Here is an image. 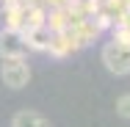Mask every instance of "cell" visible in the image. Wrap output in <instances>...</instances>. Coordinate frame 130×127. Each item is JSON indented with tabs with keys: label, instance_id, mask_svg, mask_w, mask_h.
<instances>
[{
	"label": "cell",
	"instance_id": "obj_13",
	"mask_svg": "<svg viewBox=\"0 0 130 127\" xmlns=\"http://www.w3.org/2000/svg\"><path fill=\"white\" fill-rule=\"evenodd\" d=\"M3 11H6V3H3V0H0V14H3Z\"/></svg>",
	"mask_w": 130,
	"mask_h": 127
},
{
	"label": "cell",
	"instance_id": "obj_8",
	"mask_svg": "<svg viewBox=\"0 0 130 127\" xmlns=\"http://www.w3.org/2000/svg\"><path fill=\"white\" fill-rule=\"evenodd\" d=\"M11 127H50V122L36 111H17L11 119Z\"/></svg>",
	"mask_w": 130,
	"mask_h": 127
},
{
	"label": "cell",
	"instance_id": "obj_11",
	"mask_svg": "<svg viewBox=\"0 0 130 127\" xmlns=\"http://www.w3.org/2000/svg\"><path fill=\"white\" fill-rule=\"evenodd\" d=\"M116 25H127V28H130V11H127V14H122V20H119Z\"/></svg>",
	"mask_w": 130,
	"mask_h": 127
},
{
	"label": "cell",
	"instance_id": "obj_7",
	"mask_svg": "<svg viewBox=\"0 0 130 127\" xmlns=\"http://www.w3.org/2000/svg\"><path fill=\"white\" fill-rule=\"evenodd\" d=\"M72 22V17H69V11H67V6L64 8H47V20H44V25L50 33H61V30H67Z\"/></svg>",
	"mask_w": 130,
	"mask_h": 127
},
{
	"label": "cell",
	"instance_id": "obj_6",
	"mask_svg": "<svg viewBox=\"0 0 130 127\" xmlns=\"http://www.w3.org/2000/svg\"><path fill=\"white\" fill-rule=\"evenodd\" d=\"M50 30L47 25H39V28H30V30H22V42H25V50L30 52H47L50 47Z\"/></svg>",
	"mask_w": 130,
	"mask_h": 127
},
{
	"label": "cell",
	"instance_id": "obj_10",
	"mask_svg": "<svg viewBox=\"0 0 130 127\" xmlns=\"http://www.w3.org/2000/svg\"><path fill=\"white\" fill-rule=\"evenodd\" d=\"M116 113H119L122 119H130V94H122V97L116 100Z\"/></svg>",
	"mask_w": 130,
	"mask_h": 127
},
{
	"label": "cell",
	"instance_id": "obj_4",
	"mask_svg": "<svg viewBox=\"0 0 130 127\" xmlns=\"http://www.w3.org/2000/svg\"><path fill=\"white\" fill-rule=\"evenodd\" d=\"M20 55H25L22 33L3 28V30H0V58H20Z\"/></svg>",
	"mask_w": 130,
	"mask_h": 127
},
{
	"label": "cell",
	"instance_id": "obj_1",
	"mask_svg": "<svg viewBox=\"0 0 130 127\" xmlns=\"http://www.w3.org/2000/svg\"><path fill=\"white\" fill-rule=\"evenodd\" d=\"M0 77L14 91L25 88L28 80H30V64H28V58L25 55H20V58H0Z\"/></svg>",
	"mask_w": 130,
	"mask_h": 127
},
{
	"label": "cell",
	"instance_id": "obj_12",
	"mask_svg": "<svg viewBox=\"0 0 130 127\" xmlns=\"http://www.w3.org/2000/svg\"><path fill=\"white\" fill-rule=\"evenodd\" d=\"M3 3H6V8H8V6H20V3H25V0H3Z\"/></svg>",
	"mask_w": 130,
	"mask_h": 127
},
{
	"label": "cell",
	"instance_id": "obj_3",
	"mask_svg": "<svg viewBox=\"0 0 130 127\" xmlns=\"http://www.w3.org/2000/svg\"><path fill=\"white\" fill-rule=\"evenodd\" d=\"M78 50H80V44H78V39H75V33H72L69 28L50 36V47H47V52H50L53 58H69L72 52H78Z\"/></svg>",
	"mask_w": 130,
	"mask_h": 127
},
{
	"label": "cell",
	"instance_id": "obj_2",
	"mask_svg": "<svg viewBox=\"0 0 130 127\" xmlns=\"http://www.w3.org/2000/svg\"><path fill=\"white\" fill-rule=\"evenodd\" d=\"M100 55H103V64L111 75H130V47L108 42Z\"/></svg>",
	"mask_w": 130,
	"mask_h": 127
},
{
	"label": "cell",
	"instance_id": "obj_5",
	"mask_svg": "<svg viewBox=\"0 0 130 127\" xmlns=\"http://www.w3.org/2000/svg\"><path fill=\"white\" fill-rule=\"evenodd\" d=\"M69 30L75 33V39H78L80 50L83 47H89V44H94L97 39H100V28L94 25V20H75V22H69Z\"/></svg>",
	"mask_w": 130,
	"mask_h": 127
},
{
	"label": "cell",
	"instance_id": "obj_9",
	"mask_svg": "<svg viewBox=\"0 0 130 127\" xmlns=\"http://www.w3.org/2000/svg\"><path fill=\"white\" fill-rule=\"evenodd\" d=\"M111 42L122 44V47H130V28L127 25H113L111 28Z\"/></svg>",
	"mask_w": 130,
	"mask_h": 127
}]
</instances>
